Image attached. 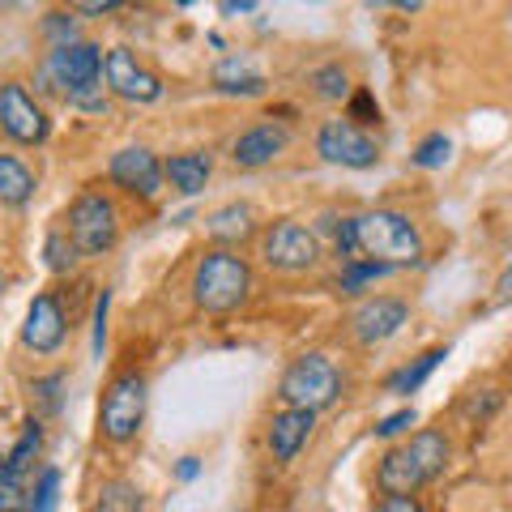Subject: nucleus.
Segmentation results:
<instances>
[{"label":"nucleus","mask_w":512,"mask_h":512,"mask_svg":"<svg viewBox=\"0 0 512 512\" xmlns=\"http://www.w3.org/2000/svg\"><path fill=\"white\" fill-rule=\"evenodd\" d=\"M448 470V440L440 431H419L410 436L402 448H389L380 457V470H376V483L384 495H414L423 483L440 478Z\"/></svg>","instance_id":"nucleus-1"},{"label":"nucleus","mask_w":512,"mask_h":512,"mask_svg":"<svg viewBox=\"0 0 512 512\" xmlns=\"http://www.w3.org/2000/svg\"><path fill=\"white\" fill-rule=\"evenodd\" d=\"M252 291V269L244 256H235L227 248L205 252L197 269H192V299L205 312H235Z\"/></svg>","instance_id":"nucleus-2"},{"label":"nucleus","mask_w":512,"mask_h":512,"mask_svg":"<svg viewBox=\"0 0 512 512\" xmlns=\"http://www.w3.org/2000/svg\"><path fill=\"white\" fill-rule=\"evenodd\" d=\"M355 244L367 252V261L380 265H414L423 256V239L414 231V222L397 210H372L355 218Z\"/></svg>","instance_id":"nucleus-3"},{"label":"nucleus","mask_w":512,"mask_h":512,"mask_svg":"<svg viewBox=\"0 0 512 512\" xmlns=\"http://www.w3.org/2000/svg\"><path fill=\"white\" fill-rule=\"evenodd\" d=\"M342 393V376L325 355H299L291 367L282 372V384H278V397L291 410H325L338 402Z\"/></svg>","instance_id":"nucleus-4"},{"label":"nucleus","mask_w":512,"mask_h":512,"mask_svg":"<svg viewBox=\"0 0 512 512\" xmlns=\"http://www.w3.org/2000/svg\"><path fill=\"white\" fill-rule=\"evenodd\" d=\"M64 231H69L73 248L82 256H103L116 248V239H120V214L103 192H82V197L69 205V227Z\"/></svg>","instance_id":"nucleus-5"},{"label":"nucleus","mask_w":512,"mask_h":512,"mask_svg":"<svg viewBox=\"0 0 512 512\" xmlns=\"http://www.w3.org/2000/svg\"><path fill=\"white\" fill-rule=\"evenodd\" d=\"M146 419V376L141 372H120L107 384L103 406H99V427L111 444H128L141 431Z\"/></svg>","instance_id":"nucleus-6"},{"label":"nucleus","mask_w":512,"mask_h":512,"mask_svg":"<svg viewBox=\"0 0 512 512\" xmlns=\"http://www.w3.org/2000/svg\"><path fill=\"white\" fill-rule=\"evenodd\" d=\"M261 256L278 274H303V269H316L320 261V235L299 227V222H274L261 239Z\"/></svg>","instance_id":"nucleus-7"},{"label":"nucleus","mask_w":512,"mask_h":512,"mask_svg":"<svg viewBox=\"0 0 512 512\" xmlns=\"http://www.w3.org/2000/svg\"><path fill=\"white\" fill-rule=\"evenodd\" d=\"M47 128H52V120L22 82L0 86V133L18 146H39V141H47Z\"/></svg>","instance_id":"nucleus-8"},{"label":"nucleus","mask_w":512,"mask_h":512,"mask_svg":"<svg viewBox=\"0 0 512 512\" xmlns=\"http://www.w3.org/2000/svg\"><path fill=\"white\" fill-rule=\"evenodd\" d=\"M47 73L73 94H86V90H99L103 86V47L99 43H64V47H52V60H47Z\"/></svg>","instance_id":"nucleus-9"},{"label":"nucleus","mask_w":512,"mask_h":512,"mask_svg":"<svg viewBox=\"0 0 512 512\" xmlns=\"http://www.w3.org/2000/svg\"><path fill=\"white\" fill-rule=\"evenodd\" d=\"M103 82L124 103H158L163 99V82H158L128 47H111L103 56Z\"/></svg>","instance_id":"nucleus-10"},{"label":"nucleus","mask_w":512,"mask_h":512,"mask_svg":"<svg viewBox=\"0 0 512 512\" xmlns=\"http://www.w3.org/2000/svg\"><path fill=\"white\" fill-rule=\"evenodd\" d=\"M316 154L325 158V163H338V167H376V141L363 133L359 124H350V120H325L320 124V133H316Z\"/></svg>","instance_id":"nucleus-11"},{"label":"nucleus","mask_w":512,"mask_h":512,"mask_svg":"<svg viewBox=\"0 0 512 512\" xmlns=\"http://www.w3.org/2000/svg\"><path fill=\"white\" fill-rule=\"evenodd\" d=\"M107 171L124 192H133V197H141V201H154L158 192H163V163H158L154 150H146V146L116 150L111 154V163H107Z\"/></svg>","instance_id":"nucleus-12"},{"label":"nucleus","mask_w":512,"mask_h":512,"mask_svg":"<svg viewBox=\"0 0 512 512\" xmlns=\"http://www.w3.org/2000/svg\"><path fill=\"white\" fill-rule=\"evenodd\" d=\"M64 333H69V320L56 295H35V303L26 308V325H22V346H30L35 355H52L60 350Z\"/></svg>","instance_id":"nucleus-13"},{"label":"nucleus","mask_w":512,"mask_h":512,"mask_svg":"<svg viewBox=\"0 0 512 512\" xmlns=\"http://www.w3.org/2000/svg\"><path fill=\"white\" fill-rule=\"evenodd\" d=\"M286 146H291V128H286V124H274V120L252 124L248 133H239V137H235L231 163H235V167H244V171H256V167L274 163V158H278Z\"/></svg>","instance_id":"nucleus-14"},{"label":"nucleus","mask_w":512,"mask_h":512,"mask_svg":"<svg viewBox=\"0 0 512 512\" xmlns=\"http://www.w3.org/2000/svg\"><path fill=\"white\" fill-rule=\"evenodd\" d=\"M406 320H410V303L389 299V295H376V299H367L355 316H350V325H355V338L359 342L376 346V342H389L393 333L406 325Z\"/></svg>","instance_id":"nucleus-15"},{"label":"nucleus","mask_w":512,"mask_h":512,"mask_svg":"<svg viewBox=\"0 0 512 512\" xmlns=\"http://www.w3.org/2000/svg\"><path fill=\"white\" fill-rule=\"evenodd\" d=\"M316 427V414L312 410H291L286 406L282 414H274V423H269V453H274V461H295V453L303 444H308Z\"/></svg>","instance_id":"nucleus-16"},{"label":"nucleus","mask_w":512,"mask_h":512,"mask_svg":"<svg viewBox=\"0 0 512 512\" xmlns=\"http://www.w3.org/2000/svg\"><path fill=\"white\" fill-rule=\"evenodd\" d=\"M210 154H175L163 163V180H171L175 192H184V197H197V192L205 188V180H210Z\"/></svg>","instance_id":"nucleus-17"},{"label":"nucleus","mask_w":512,"mask_h":512,"mask_svg":"<svg viewBox=\"0 0 512 512\" xmlns=\"http://www.w3.org/2000/svg\"><path fill=\"white\" fill-rule=\"evenodd\" d=\"M205 231H210V239H218V244H239V239H248L256 231V214H252V205L231 201L205 218Z\"/></svg>","instance_id":"nucleus-18"},{"label":"nucleus","mask_w":512,"mask_h":512,"mask_svg":"<svg viewBox=\"0 0 512 512\" xmlns=\"http://www.w3.org/2000/svg\"><path fill=\"white\" fill-rule=\"evenodd\" d=\"M214 86L222 94H265V77L252 69V60L231 56V60H222L214 69Z\"/></svg>","instance_id":"nucleus-19"},{"label":"nucleus","mask_w":512,"mask_h":512,"mask_svg":"<svg viewBox=\"0 0 512 512\" xmlns=\"http://www.w3.org/2000/svg\"><path fill=\"white\" fill-rule=\"evenodd\" d=\"M35 197V175L22 158L0 154V205H26Z\"/></svg>","instance_id":"nucleus-20"},{"label":"nucleus","mask_w":512,"mask_h":512,"mask_svg":"<svg viewBox=\"0 0 512 512\" xmlns=\"http://www.w3.org/2000/svg\"><path fill=\"white\" fill-rule=\"evenodd\" d=\"M39 453H43V427L35 419V423H26L18 444L9 448V457H5V466H0V474H9V478H18V483H22V478L30 474V466H35Z\"/></svg>","instance_id":"nucleus-21"},{"label":"nucleus","mask_w":512,"mask_h":512,"mask_svg":"<svg viewBox=\"0 0 512 512\" xmlns=\"http://www.w3.org/2000/svg\"><path fill=\"white\" fill-rule=\"evenodd\" d=\"M94 512H146V495L128 478H107L99 487V500H94Z\"/></svg>","instance_id":"nucleus-22"},{"label":"nucleus","mask_w":512,"mask_h":512,"mask_svg":"<svg viewBox=\"0 0 512 512\" xmlns=\"http://www.w3.org/2000/svg\"><path fill=\"white\" fill-rule=\"evenodd\" d=\"M448 359V350H427L423 359H414V363H406L402 372H393L389 376V393H397V397H410L414 389H423V380L436 372V367Z\"/></svg>","instance_id":"nucleus-23"},{"label":"nucleus","mask_w":512,"mask_h":512,"mask_svg":"<svg viewBox=\"0 0 512 512\" xmlns=\"http://www.w3.org/2000/svg\"><path fill=\"white\" fill-rule=\"evenodd\" d=\"M64 372H52V376H39L30 384V402H35V414H60L64 406Z\"/></svg>","instance_id":"nucleus-24"},{"label":"nucleus","mask_w":512,"mask_h":512,"mask_svg":"<svg viewBox=\"0 0 512 512\" xmlns=\"http://www.w3.org/2000/svg\"><path fill=\"white\" fill-rule=\"evenodd\" d=\"M384 274H393V265H380V261H346V269H342V278H338V286H342V295H359L367 282H376V278H384Z\"/></svg>","instance_id":"nucleus-25"},{"label":"nucleus","mask_w":512,"mask_h":512,"mask_svg":"<svg viewBox=\"0 0 512 512\" xmlns=\"http://www.w3.org/2000/svg\"><path fill=\"white\" fill-rule=\"evenodd\" d=\"M77 252L73 248V239H69V231H52L47 235V244H43V261H47V269H52V274H69V269L77 265Z\"/></svg>","instance_id":"nucleus-26"},{"label":"nucleus","mask_w":512,"mask_h":512,"mask_svg":"<svg viewBox=\"0 0 512 512\" xmlns=\"http://www.w3.org/2000/svg\"><path fill=\"white\" fill-rule=\"evenodd\" d=\"M448 154H453V141H448L444 133H431V137H423L419 146H414L410 163H414V167H423V171H436V167L448 163Z\"/></svg>","instance_id":"nucleus-27"},{"label":"nucleus","mask_w":512,"mask_h":512,"mask_svg":"<svg viewBox=\"0 0 512 512\" xmlns=\"http://www.w3.org/2000/svg\"><path fill=\"white\" fill-rule=\"evenodd\" d=\"M312 86H316L320 99L338 103V99H346V94H350V77H346L342 64H320V69L312 73Z\"/></svg>","instance_id":"nucleus-28"},{"label":"nucleus","mask_w":512,"mask_h":512,"mask_svg":"<svg viewBox=\"0 0 512 512\" xmlns=\"http://www.w3.org/2000/svg\"><path fill=\"white\" fill-rule=\"evenodd\" d=\"M56 500H60V470L47 466V470L39 474L35 491L26 495V512H56Z\"/></svg>","instance_id":"nucleus-29"},{"label":"nucleus","mask_w":512,"mask_h":512,"mask_svg":"<svg viewBox=\"0 0 512 512\" xmlns=\"http://www.w3.org/2000/svg\"><path fill=\"white\" fill-rule=\"evenodd\" d=\"M0 512H26V491L9 474H0Z\"/></svg>","instance_id":"nucleus-30"},{"label":"nucleus","mask_w":512,"mask_h":512,"mask_svg":"<svg viewBox=\"0 0 512 512\" xmlns=\"http://www.w3.org/2000/svg\"><path fill=\"white\" fill-rule=\"evenodd\" d=\"M414 419H419V414H414L410 406H406V410H397V414H389V419H380V423H376V436H380V440L402 436L406 427H414Z\"/></svg>","instance_id":"nucleus-31"},{"label":"nucleus","mask_w":512,"mask_h":512,"mask_svg":"<svg viewBox=\"0 0 512 512\" xmlns=\"http://www.w3.org/2000/svg\"><path fill=\"white\" fill-rule=\"evenodd\" d=\"M346 120H350V124H355V120H380V107H376L372 94L359 90L355 99H350V116H346Z\"/></svg>","instance_id":"nucleus-32"},{"label":"nucleus","mask_w":512,"mask_h":512,"mask_svg":"<svg viewBox=\"0 0 512 512\" xmlns=\"http://www.w3.org/2000/svg\"><path fill=\"white\" fill-rule=\"evenodd\" d=\"M372 512H423V504L414 495H380Z\"/></svg>","instance_id":"nucleus-33"},{"label":"nucleus","mask_w":512,"mask_h":512,"mask_svg":"<svg viewBox=\"0 0 512 512\" xmlns=\"http://www.w3.org/2000/svg\"><path fill=\"white\" fill-rule=\"evenodd\" d=\"M47 35L56 39V47L73 43V18H69V13H52V18H47Z\"/></svg>","instance_id":"nucleus-34"},{"label":"nucleus","mask_w":512,"mask_h":512,"mask_svg":"<svg viewBox=\"0 0 512 512\" xmlns=\"http://www.w3.org/2000/svg\"><path fill=\"white\" fill-rule=\"evenodd\" d=\"M107 303H111V291H103L99 303H94V355H103V320H107Z\"/></svg>","instance_id":"nucleus-35"},{"label":"nucleus","mask_w":512,"mask_h":512,"mask_svg":"<svg viewBox=\"0 0 512 512\" xmlns=\"http://www.w3.org/2000/svg\"><path fill=\"white\" fill-rule=\"evenodd\" d=\"M495 406H500V402H495V397H491V393H483V397H478V393H474V397H470V402H466V414H478V419H483V414H491Z\"/></svg>","instance_id":"nucleus-36"},{"label":"nucleus","mask_w":512,"mask_h":512,"mask_svg":"<svg viewBox=\"0 0 512 512\" xmlns=\"http://www.w3.org/2000/svg\"><path fill=\"white\" fill-rule=\"evenodd\" d=\"M197 474H201V457H180V466H175V478H180V483H192Z\"/></svg>","instance_id":"nucleus-37"},{"label":"nucleus","mask_w":512,"mask_h":512,"mask_svg":"<svg viewBox=\"0 0 512 512\" xmlns=\"http://www.w3.org/2000/svg\"><path fill=\"white\" fill-rule=\"evenodd\" d=\"M120 5L116 0H86V5H77V13H116Z\"/></svg>","instance_id":"nucleus-38"},{"label":"nucleus","mask_w":512,"mask_h":512,"mask_svg":"<svg viewBox=\"0 0 512 512\" xmlns=\"http://www.w3.org/2000/svg\"><path fill=\"white\" fill-rule=\"evenodd\" d=\"M256 5H252V0H244V5H235V0H227V5H222V13H252Z\"/></svg>","instance_id":"nucleus-39"},{"label":"nucleus","mask_w":512,"mask_h":512,"mask_svg":"<svg viewBox=\"0 0 512 512\" xmlns=\"http://www.w3.org/2000/svg\"><path fill=\"white\" fill-rule=\"evenodd\" d=\"M500 295H512V269H508V274L500 278Z\"/></svg>","instance_id":"nucleus-40"}]
</instances>
